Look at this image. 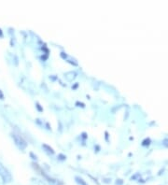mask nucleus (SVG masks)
Listing matches in <instances>:
<instances>
[{
    "label": "nucleus",
    "instance_id": "f257e3e1",
    "mask_svg": "<svg viewBox=\"0 0 168 185\" xmlns=\"http://www.w3.org/2000/svg\"><path fill=\"white\" fill-rule=\"evenodd\" d=\"M32 166H33L34 168H35V170L36 171V172H38L40 175V176H41L43 179H44V180L46 181V182H48L50 185H63V182L62 180H60L58 179H55V178H53L52 176H50L49 174H47L45 171L38 166V164L33 163Z\"/></svg>",
    "mask_w": 168,
    "mask_h": 185
},
{
    "label": "nucleus",
    "instance_id": "f03ea898",
    "mask_svg": "<svg viewBox=\"0 0 168 185\" xmlns=\"http://www.w3.org/2000/svg\"><path fill=\"white\" fill-rule=\"evenodd\" d=\"M11 137L13 140V142H14V144L17 147H18L19 150L24 151L26 149V147H27V142H26L25 139H23L22 137H21L20 135L15 134V133H11Z\"/></svg>",
    "mask_w": 168,
    "mask_h": 185
},
{
    "label": "nucleus",
    "instance_id": "7ed1b4c3",
    "mask_svg": "<svg viewBox=\"0 0 168 185\" xmlns=\"http://www.w3.org/2000/svg\"><path fill=\"white\" fill-rule=\"evenodd\" d=\"M0 176L2 177V179L5 180L6 183H9L12 181V176L11 172L1 163H0Z\"/></svg>",
    "mask_w": 168,
    "mask_h": 185
},
{
    "label": "nucleus",
    "instance_id": "20e7f679",
    "mask_svg": "<svg viewBox=\"0 0 168 185\" xmlns=\"http://www.w3.org/2000/svg\"><path fill=\"white\" fill-rule=\"evenodd\" d=\"M65 78L68 80V82H73L74 80L77 78V73L75 71H69V72H66L65 73Z\"/></svg>",
    "mask_w": 168,
    "mask_h": 185
},
{
    "label": "nucleus",
    "instance_id": "39448f33",
    "mask_svg": "<svg viewBox=\"0 0 168 185\" xmlns=\"http://www.w3.org/2000/svg\"><path fill=\"white\" fill-rule=\"evenodd\" d=\"M41 147H42V149L45 151V153H47L48 154H52H52H54V153H55L54 150H53L50 146L47 145V144H42Z\"/></svg>",
    "mask_w": 168,
    "mask_h": 185
},
{
    "label": "nucleus",
    "instance_id": "423d86ee",
    "mask_svg": "<svg viewBox=\"0 0 168 185\" xmlns=\"http://www.w3.org/2000/svg\"><path fill=\"white\" fill-rule=\"evenodd\" d=\"M75 181H76V183L78 185H89L88 183L86 182V180H84L81 177H79V176L75 177Z\"/></svg>",
    "mask_w": 168,
    "mask_h": 185
},
{
    "label": "nucleus",
    "instance_id": "0eeeda50",
    "mask_svg": "<svg viewBox=\"0 0 168 185\" xmlns=\"http://www.w3.org/2000/svg\"><path fill=\"white\" fill-rule=\"evenodd\" d=\"M36 109H38V111H40V112L43 111V107H41V105H40V104H39L38 102H36Z\"/></svg>",
    "mask_w": 168,
    "mask_h": 185
},
{
    "label": "nucleus",
    "instance_id": "6e6552de",
    "mask_svg": "<svg viewBox=\"0 0 168 185\" xmlns=\"http://www.w3.org/2000/svg\"><path fill=\"white\" fill-rule=\"evenodd\" d=\"M58 160H60V161H65V160H66V156L63 155V154H62V153H60L59 155H58Z\"/></svg>",
    "mask_w": 168,
    "mask_h": 185
},
{
    "label": "nucleus",
    "instance_id": "1a4fd4ad",
    "mask_svg": "<svg viewBox=\"0 0 168 185\" xmlns=\"http://www.w3.org/2000/svg\"><path fill=\"white\" fill-rule=\"evenodd\" d=\"M122 183H123L122 180H116V182H115L116 185H122Z\"/></svg>",
    "mask_w": 168,
    "mask_h": 185
},
{
    "label": "nucleus",
    "instance_id": "9d476101",
    "mask_svg": "<svg viewBox=\"0 0 168 185\" xmlns=\"http://www.w3.org/2000/svg\"><path fill=\"white\" fill-rule=\"evenodd\" d=\"M6 182H5V180L2 179V177L0 176V185H5Z\"/></svg>",
    "mask_w": 168,
    "mask_h": 185
},
{
    "label": "nucleus",
    "instance_id": "9b49d317",
    "mask_svg": "<svg viewBox=\"0 0 168 185\" xmlns=\"http://www.w3.org/2000/svg\"><path fill=\"white\" fill-rule=\"evenodd\" d=\"M4 99V93H3V92L1 90H0V100H3Z\"/></svg>",
    "mask_w": 168,
    "mask_h": 185
},
{
    "label": "nucleus",
    "instance_id": "f8f14e48",
    "mask_svg": "<svg viewBox=\"0 0 168 185\" xmlns=\"http://www.w3.org/2000/svg\"><path fill=\"white\" fill-rule=\"evenodd\" d=\"M76 105H80L79 107H85V105H84L83 103H79V102H77V103H76Z\"/></svg>",
    "mask_w": 168,
    "mask_h": 185
},
{
    "label": "nucleus",
    "instance_id": "ddd939ff",
    "mask_svg": "<svg viewBox=\"0 0 168 185\" xmlns=\"http://www.w3.org/2000/svg\"><path fill=\"white\" fill-rule=\"evenodd\" d=\"M3 36H4V35H3V31H2V30H1V29H0V38H3Z\"/></svg>",
    "mask_w": 168,
    "mask_h": 185
},
{
    "label": "nucleus",
    "instance_id": "4468645a",
    "mask_svg": "<svg viewBox=\"0 0 168 185\" xmlns=\"http://www.w3.org/2000/svg\"><path fill=\"white\" fill-rule=\"evenodd\" d=\"M163 142H164V145H165V146H168V140H167V139L163 140Z\"/></svg>",
    "mask_w": 168,
    "mask_h": 185
},
{
    "label": "nucleus",
    "instance_id": "2eb2a0df",
    "mask_svg": "<svg viewBox=\"0 0 168 185\" xmlns=\"http://www.w3.org/2000/svg\"><path fill=\"white\" fill-rule=\"evenodd\" d=\"M82 137H83V139H86V137H86V134H85V133H83V134H82Z\"/></svg>",
    "mask_w": 168,
    "mask_h": 185
}]
</instances>
